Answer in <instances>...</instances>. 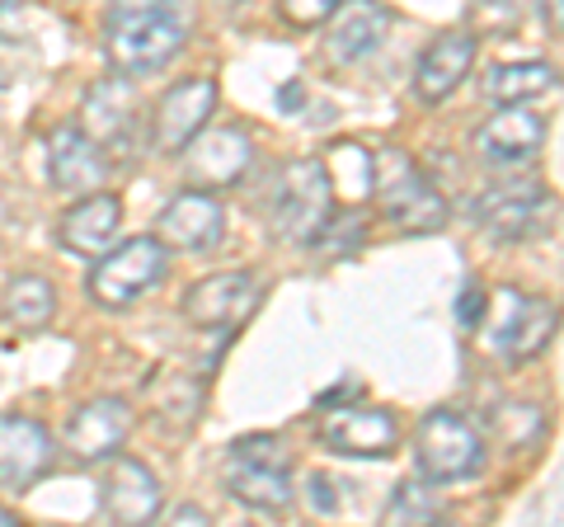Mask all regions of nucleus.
I'll use <instances>...</instances> for the list:
<instances>
[{
	"label": "nucleus",
	"mask_w": 564,
	"mask_h": 527,
	"mask_svg": "<svg viewBox=\"0 0 564 527\" xmlns=\"http://www.w3.org/2000/svg\"><path fill=\"white\" fill-rule=\"evenodd\" d=\"M188 43V20L180 0H113L104 47L118 76H155Z\"/></svg>",
	"instance_id": "obj_1"
},
{
	"label": "nucleus",
	"mask_w": 564,
	"mask_h": 527,
	"mask_svg": "<svg viewBox=\"0 0 564 527\" xmlns=\"http://www.w3.org/2000/svg\"><path fill=\"white\" fill-rule=\"evenodd\" d=\"M372 198L381 217L400 232H443L447 226V198L433 189V180L419 170V161L400 147H386L372 155Z\"/></svg>",
	"instance_id": "obj_2"
},
{
	"label": "nucleus",
	"mask_w": 564,
	"mask_h": 527,
	"mask_svg": "<svg viewBox=\"0 0 564 527\" xmlns=\"http://www.w3.org/2000/svg\"><path fill=\"white\" fill-rule=\"evenodd\" d=\"M334 217V189L321 155H302L282 170L278 207H273V236L288 245H315L329 232Z\"/></svg>",
	"instance_id": "obj_3"
},
{
	"label": "nucleus",
	"mask_w": 564,
	"mask_h": 527,
	"mask_svg": "<svg viewBox=\"0 0 564 527\" xmlns=\"http://www.w3.org/2000/svg\"><path fill=\"white\" fill-rule=\"evenodd\" d=\"M165 269H170L165 240L161 236H132V240L109 245L104 255H95V269H90V283L85 288H90V297L99 306L122 311L161 283Z\"/></svg>",
	"instance_id": "obj_4"
},
{
	"label": "nucleus",
	"mask_w": 564,
	"mask_h": 527,
	"mask_svg": "<svg viewBox=\"0 0 564 527\" xmlns=\"http://www.w3.org/2000/svg\"><path fill=\"white\" fill-rule=\"evenodd\" d=\"M292 452L282 438L273 433H254V438H240L226 456V490L250 504L263 508V514H282L292 504Z\"/></svg>",
	"instance_id": "obj_5"
},
{
	"label": "nucleus",
	"mask_w": 564,
	"mask_h": 527,
	"mask_svg": "<svg viewBox=\"0 0 564 527\" xmlns=\"http://www.w3.org/2000/svg\"><path fill=\"white\" fill-rule=\"evenodd\" d=\"M414 462L433 485L470 481L485 471V438L462 415L429 410L414 429Z\"/></svg>",
	"instance_id": "obj_6"
},
{
	"label": "nucleus",
	"mask_w": 564,
	"mask_h": 527,
	"mask_svg": "<svg viewBox=\"0 0 564 527\" xmlns=\"http://www.w3.org/2000/svg\"><path fill=\"white\" fill-rule=\"evenodd\" d=\"M489 325V344L499 348L508 363H527L545 354V344L555 340V302H545V297H527V292H499L494 297V315L485 311Z\"/></svg>",
	"instance_id": "obj_7"
},
{
	"label": "nucleus",
	"mask_w": 564,
	"mask_h": 527,
	"mask_svg": "<svg viewBox=\"0 0 564 527\" xmlns=\"http://www.w3.org/2000/svg\"><path fill=\"white\" fill-rule=\"evenodd\" d=\"M475 217L494 240H527L541 236L555 217V198L551 189H541L536 180H513V184H494L480 193Z\"/></svg>",
	"instance_id": "obj_8"
},
{
	"label": "nucleus",
	"mask_w": 564,
	"mask_h": 527,
	"mask_svg": "<svg viewBox=\"0 0 564 527\" xmlns=\"http://www.w3.org/2000/svg\"><path fill=\"white\" fill-rule=\"evenodd\" d=\"M470 147L494 170H518L536 161V151L545 147V118L536 109H522V104H499V114L475 128Z\"/></svg>",
	"instance_id": "obj_9"
},
{
	"label": "nucleus",
	"mask_w": 564,
	"mask_h": 527,
	"mask_svg": "<svg viewBox=\"0 0 564 527\" xmlns=\"http://www.w3.org/2000/svg\"><path fill=\"white\" fill-rule=\"evenodd\" d=\"M321 443L344 456H391L400 443V424L381 406H321Z\"/></svg>",
	"instance_id": "obj_10"
},
{
	"label": "nucleus",
	"mask_w": 564,
	"mask_h": 527,
	"mask_svg": "<svg viewBox=\"0 0 564 527\" xmlns=\"http://www.w3.org/2000/svg\"><path fill=\"white\" fill-rule=\"evenodd\" d=\"M212 109H217V80L193 76V80L170 85L161 95V104H155V118H151V147L165 151V155H180L193 137L207 128Z\"/></svg>",
	"instance_id": "obj_11"
},
{
	"label": "nucleus",
	"mask_w": 564,
	"mask_h": 527,
	"mask_svg": "<svg viewBox=\"0 0 564 527\" xmlns=\"http://www.w3.org/2000/svg\"><path fill=\"white\" fill-rule=\"evenodd\" d=\"M259 278L254 273H207L184 292V321L198 330H231L259 306Z\"/></svg>",
	"instance_id": "obj_12"
},
{
	"label": "nucleus",
	"mask_w": 564,
	"mask_h": 527,
	"mask_svg": "<svg viewBox=\"0 0 564 527\" xmlns=\"http://www.w3.org/2000/svg\"><path fill=\"white\" fill-rule=\"evenodd\" d=\"M85 132L99 142L104 155H118L128 161L137 151V90H132V76H109L99 80L90 99H85Z\"/></svg>",
	"instance_id": "obj_13"
},
{
	"label": "nucleus",
	"mask_w": 564,
	"mask_h": 527,
	"mask_svg": "<svg viewBox=\"0 0 564 527\" xmlns=\"http://www.w3.org/2000/svg\"><path fill=\"white\" fill-rule=\"evenodd\" d=\"M52 466V433L29 415H0V490L24 495Z\"/></svg>",
	"instance_id": "obj_14"
},
{
	"label": "nucleus",
	"mask_w": 564,
	"mask_h": 527,
	"mask_svg": "<svg viewBox=\"0 0 564 527\" xmlns=\"http://www.w3.org/2000/svg\"><path fill=\"white\" fill-rule=\"evenodd\" d=\"M47 174H52V189L57 193L85 198V193H95L104 180H109V155L99 151V142L80 128V122H66V128L52 132Z\"/></svg>",
	"instance_id": "obj_15"
},
{
	"label": "nucleus",
	"mask_w": 564,
	"mask_h": 527,
	"mask_svg": "<svg viewBox=\"0 0 564 527\" xmlns=\"http://www.w3.org/2000/svg\"><path fill=\"white\" fill-rule=\"evenodd\" d=\"M132 433V406L118 396H99L80 406L66 424V452L76 462H109Z\"/></svg>",
	"instance_id": "obj_16"
},
{
	"label": "nucleus",
	"mask_w": 564,
	"mask_h": 527,
	"mask_svg": "<svg viewBox=\"0 0 564 527\" xmlns=\"http://www.w3.org/2000/svg\"><path fill=\"white\" fill-rule=\"evenodd\" d=\"M99 508L109 514V523H151L161 514V481L151 476L147 462L137 456H109V471H104V490H99Z\"/></svg>",
	"instance_id": "obj_17"
},
{
	"label": "nucleus",
	"mask_w": 564,
	"mask_h": 527,
	"mask_svg": "<svg viewBox=\"0 0 564 527\" xmlns=\"http://www.w3.org/2000/svg\"><path fill=\"white\" fill-rule=\"evenodd\" d=\"M325 24H329L325 57L334 66H358L362 57H372V52L381 47L386 29H391V10L377 6V0H344Z\"/></svg>",
	"instance_id": "obj_18"
},
{
	"label": "nucleus",
	"mask_w": 564,
	"mask_h": 527,
	"mask_svg": "<svg viewBox=\"0 0 564 527\" xmlns=\"http://www.w3.org/2000/svg\"><path fill=\"white\" fill-rule=\"evenodd\" d=\"M226 236V213L207 189L174 193L161 213V240L170 250H217Z\"/></svg>",
	"instance_id": "obj_19"
},
{
	"label": "nucleus",
	"mask_w": 564,
	"mask_h": 527,
	"mask_svg": "<svg viewBox=\"0 0 564 527\" xmlns=\"http://www.w3.org/2000/svg\"><path fill=\"white\" fill-rule=\"evenodd\" d=\"M184 151H188V180L198 189L236 184L254 161V147H250V137H245L240 128H207V132L193 137Z\"/></svg>",
	"instance_id": "obj_20"
},
{
	"label": "nucleus",
	"mask_w": 564,
	"mask_h": 527,
	"mask_svg": "<svg viewBox=\"0 0 564 527\" xmlns=\"http://www.w3.org/2000/svg\"><path fill=\"white\" fill-rule=\"evenodd\" d=\"M118 226H122V203L113 198V193H85L80 203H70L62 222H57V245L70 255H85V259H95L104 255L109 245L118 240Z\"/></svg>",
	"instance_id": "obj_21"
},
{
	"label": "nucleus",
	"mask_w": 564,
	"mask_h": 527,
	"mask_svg": "<svg viewBox=\"0 0 564 527\" xmlns=\"http://www.w3.org/2000/svg\"><path fill=\"white\" fill-rule=\"evenodd\" d=\"M475 47H480L475 33H443V39H433V47H423V57L414 66V95L423 104H443L475 66Z\"/></svg>",
	"instance_id": "obj_22"
},
{
	"label": "nucleus",
	"mask_w": 564,
	"mask_h": 527,
	"mask_svg": "<svg viewBox=\"0 0 564 527\" xmlns=\"http://www.w3.org/2000/svg\"><path fill=\"white\" fill-rule=\"evenodd\" d=\"M141 406L151 410L161 433H188L203 415V381L188 373H155L141 391Z\"/></svg>",
	"instance_id": "obj_23"
},
{
	"label": "nucleus",
	"mask_w": 564,
	"mask_h": 527,
	"mask_svg": "<svg viewBox=\"0 0 564 527\" xmlns=\"http://www.w3.org/2000/svg\"><path fill=\"white\" fill-rule=\"evenodd\" d=\"M555 85H560V72L551 62H508L485 76V95L494 104H527V99L551 95Z\"/></svg>",
	"instance_id": "obj_24"
},
{
	"label": "nucleus",
	"mask_w": 564,
	"mask_h": 527,
	"mask_svg": "<svg viewBox=\"0 0 564 527\" xmlns=\"http://www.w3.org/2000/svg\"><path fill=\"white\" fill-rule=\"evenodd\" d=\"M52 311H57V288H52L47 278H39V273L10 278V288H6V315H10V325L43 330L52 321Z\"/></svg>",
	"instance_id": "obj_25"
},
{
	"label": "nucleus",
	"mask_w": 564,
	"mask_h": 527,
	"mask_svg": "<svg viewBox=\"0 0 564 527\" xmlns=\"http://www.w3.org/2000/svg\"><path fill=\"white\" fill-rule=\"evenodd\" d=\"M386 518H391V523H437V518H443V504L433 499V490H429V485L404 481V485H395Z\"/></svg>",
	"instance_id": "obj_26"
},
{
	"label": "nucleus",
	"mask_w": 564,
	"mask_h": 527,
	"mask_svg": "<svg viewBox=\"0 0 564 527\" xmlns=\"http://www.w3.org/2000/svg\"><path fill=\"white\" fill-rule=\"evenodd\" d=\"M522 10L527 0H470L466 14H470V33H513L522 24Z\"/></svg>",
	"instance_id": "obj_27"
},
{
	"label": "nucleus",
	"mask_w": 564,
	"mask_h": 527,
	"mask_svg": "<svg viewBox=\"0 0 564 527\" xmlns=\"http://www.w3.org/2000/svg\"><path fill=\"white\" fill-rule=\"evenodd\" d=\"M494 429H499L508 448H527V443H536V433L545 429V415L536 406H499L494 410Z\"/></svg>",
	"instance_id": "obj_28"
},
{
	"label": "nucleus",
	"mask_w": 564,
	"mask_h": 527,
	"mask_svg": "<svg viewBox=\"0 0 564 527\" xmlns=\"http://www.w3.org/2000/svg\"><path fill=\"white\" fill-rule=\"evenodd\" d=\"M339 6L344 0H278V14H282V24H292V29H321Z\"/></svg>",
	"instance_id": "obj_29"
},
{
	"label": "nucleus",
	"mask_w": 564,
	"mask_h": 527,
	"mask_svg": "<svg viewBox=\"0 0 564 527\" xmlns=\"http://www.w3.org/2000/svg\"><path fill=\"white\" fill-rule=\"evenodd\" d=\"M485 311H489V297L480 288H466L462 292V306H456V321H462V325H480Z\"/></svg>",
	"instance_id": "obj_30"
},
{
	"label": "nucleus",
	"mask_w": 564,
	"mask_h": 527,
	"mask_svg": "<svg viewBox=\"0 0 564 527\" xmlns=\"http://www.w3.org/2000/svg\"><path fill=\"white\" fill-rule=\"evenodd\" d=\"M306 495H311V504L321 508V514H334V508H339V499H334V481L321 476V471H315V476L306 481Z\"/></svg>",
	"instance_id": "obj_31"
},
{
	"label": "nucleus",
	"mask_w": 564,
	"mask_h": 527,
	"mask_svg": "<svg viewBox=\"0 0 564 527\" xmlns=\"http://www.w3.org/2000/svg\"><path fill=\"white\" fill-rule=\"evenodd\" d=\"M170 523H180V527H203V523H212V518H207V508L184 504V508H174V514H170Z\"/></svg>",
	"instance_id": "obj_32"
},
{
	"label": "nucleus",
	"mask_w": 564,
	"mask_h": 527,
	"mask_svg": "<svg viewBox=\"0 0 564 527\" xmlns=\"http://www.w3.org/2000/svg\"><path fill=\"white\" fill-rule=\"evenodd\" d=\"M541 10L551 14V33H560L564 29V14H560V0H541Z\"/></svg>",
	"instance_id": "obj_33"
},
{
	"label": "nucleus",
	"mask_w": 564,
	"mask_h": 527,
	"mask_svg": "<svg viewBox=\"0 0 564 527\" xmlns=\"http://www.w3.org/2000/svg\"><path fill=\"white\" fill-rule=\"evenodd\" d=\"M10 523H20V518H14L10 508H0V527H10Z\"/></svg>",
	"instance_id": "obj_34"
}]
</instances>
